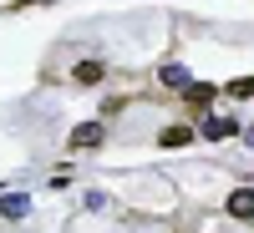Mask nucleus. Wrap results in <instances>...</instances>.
I'll use <instances>...</instances> for the list:
<instances>
[{
  "instance_id": "423d86ee",
  "label": "nucleus",
  "mask_w": 254,
  "mask_h": 233,
  "mask_svg": "<svg viewBox=\"0 0 254 233\" xmlns=\"http://www.w3.org/2000/svg\"><path fill=\"white\" fill-rule=\"evenodd\" d=\"M76 81H81V87H97V81H102V61H81V66H76Z\"/></svg>"
},
{
  "instance_id": "0eeeda50",
  "label": "nucleus",
  "mask_w": 254,
  "mask_h": 233,
  "mask_svg": "<svg viewBox=\"0 0 254 233\" xmlns=\"http://www.w3.org/2000/svg\"><path fill=\"white\" fill-rule=\"evenodd\" d=\"M163 87H188V66H178V61H173V66H163Z\"/></svg>"
},
{
  "instance_id": "1a4fd4ad",
  "label": "nucleus",
  "mask_w": 254,
  "mask_h": 233,
  "mask_svg": "<svg viewBox=\"0 0 254 233\" xmlns=\"http://www.w3.org/2000/svg\"><path fill=\"white\" fill-rule=\"evenodd\" d=\"M229 96H254V76H239V81H229Z\"/></svg>"
},
{
  "instance_id": "6e6552de",
  "label": "nucleus",
  "mask_w": 254,
  "mask_h": 233,
  "mask_svg": "<svg viewBox=\"0 0 254 233\" xmlns=\"http://www.w3.org/2000/svg\"><path fill=\"white\" fill-rule=\"evenodd\" d=\"M158 142H163V147H183V142H188V127H163Z\"/></svg>"
},
{
  "instance_id": "f03ea898",
  "label": "nucleus",
  "mask_w": 254,
  "mask_h": 233,
  "mask_svg": "<svg viewBox=\"0 0 254 233\" xmlns=\"http://www.w3.org/2000/svg\"><path fill=\"white\" fill-rule=\"evenodd\" d=\"M198 132H203L208 142H224V137H234V132H239V122H234V117H219V112H208Z\"/></svg>"
},
{
  "instance_id": "f257e3e1",
  "label": "nucleus",
  "mask_w": 254,
  "mask_h": 233,
  "mask_svg": "<svg viewBox=\"0 0 254 233\" xmlns=\"http://www.w3.org/2000/svg\"><path fill=\"white\" fill-rule=\"evenodd\" d=\"M107 142V127L102 122H81V127H71V137H66V147H76V152H92V147H102Z\"/></svg>"
},
{
  "instance_id": "20e7f679",
  "label": "nucleus",
  "mask_w": 254,
  "mask_h": 233,
  "mask_svg": "<svg viewBox=\"0 0 254 233\" xmlns=\"http://www.w3.org/2000/svg\"><path fill=\"white\" fill-rule=\"evenodd\" d=\"M183 96H188V107H208V101H214V87H208V81H188V87H183Z\"/></svg>"
},
{
  "instance_id": "9d476101",
  "label": "nucleus",
  "mask_w": 254,
  "mask_h": 233,
  "mask_svg": "<svg viewBox=\"0 0 254 233\" xmlns=\"http://www.w3.org/2000/svg\"><path fill=\"white\" fill-rule=\"evenodd\" d=\"M20 5H26V0H20Z\"/></svg>"
},
{
  "instance_id": "7ed1b4c3",
  "label": "nucleus",
  "mask_w": 254,
  "mask_h": 233,
  "mask_svg": "<svg viewBox=\"0 0 254 233\" xmlns=\"http://www.w3.org/2000/svg\"><path fill=\"white\" fill-rule=\"evenodd\" d=\"M229 213L234 218H254V187H234V193H229Z\"/></svg>"
},
{
  "instance_id": "39448f33",
  "label": "nucleus",
  "mask_w": 254,
  "mask_h": 233,
  "mask_svg": "<svg viewBox=\"0 0 254 233\" xmlns=\"http://www.w3.org/2000/svg\"><path fill=\"white\" fill-rule=\"evenodd\" d=\"M26 213H31V198H26V193L0 198V218H26Z\"/></svg>"
}]
</instances>
